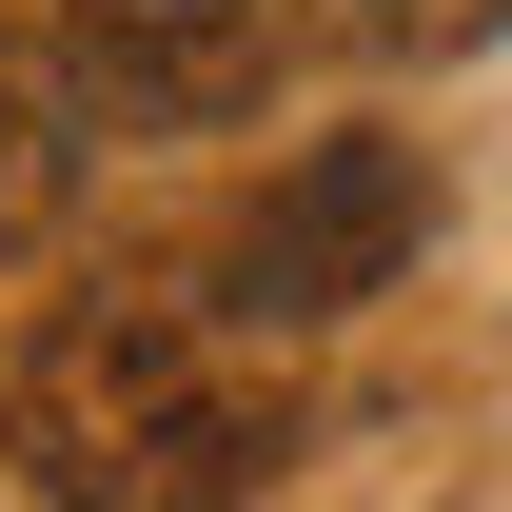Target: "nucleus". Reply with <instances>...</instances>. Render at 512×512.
Returning <instances> with one entry per match:
<instances>
[{
	"mask_svg": "<svg viewBox=\"0 0 512 512\" xmlns=\"http://www.w3.org/2000/svg\"><path fill=\"white\" fill-rule=\"evenodd\" d=\"M79 217V79L40 40H0V256Z\"/></svg>",
	"mask_w": 512,
	"mask_h": 512,
	"instance_id": "4",
	"label": "nucleus"
},
{
	"mask_svg": "<svg viewBox=\"0 0 512 512\" xmlns=\"http://www.w3.org/2000/svg\"><path fill=\"white\" fill-rule=\"evenodd\" d=\"M0 434H20V493L40 512H217V493L276 473V375H237L158 296H79L0 375Z\"/></svg>",
	"mask_w": 512,
	"mask_h": 512,
	"instance_id": "1",
	"label": "nucleus"
},
{
	"mask_svg": "<svg viewBox=\"0 0 512 512\" xmlns=\"http://www.w3.org/2000/svg\"><path fill=\"white\" fill-rule=\"evenodd\" d=\"M296 60V0H60V79L79 119H138V138H217L276 99Z\"/></svg>",
	"mask_w": 512,
	"mask_h": 512,
	"instance_id": "3",
	"label": "nucleus"
},
{
	"mask_svg": "<svg viewBox=\"0 0 512 512\" xmlns=\"http://www.w3.org/2000/svg\"><path fill=\"white\" fill-rule=\"evenodd\" d=\"M414 237H434L414 138H296V158L217 217V335H335V316H375L394 276H414Z\"/></svg>",
	"mask_w": 512,
	"mask_h": 512,
	"instance_id": "2",
	"label": "nucleus"
},
{
	"mask_svg": "<svg viewBox=\"0 0 512 512\" xmlns=\"http://www.w3.org/2000/svg\"><path fill=\"white\" fill-rule=\"evenodd\" d=\"M335 40H375V60H473V40H512V0H316Z\"/></svg>",
	"mask_w": 512,
	"mask_h": 512,
	"instance_id": "5",
	"label": "nucleus"
}]
</instances>
